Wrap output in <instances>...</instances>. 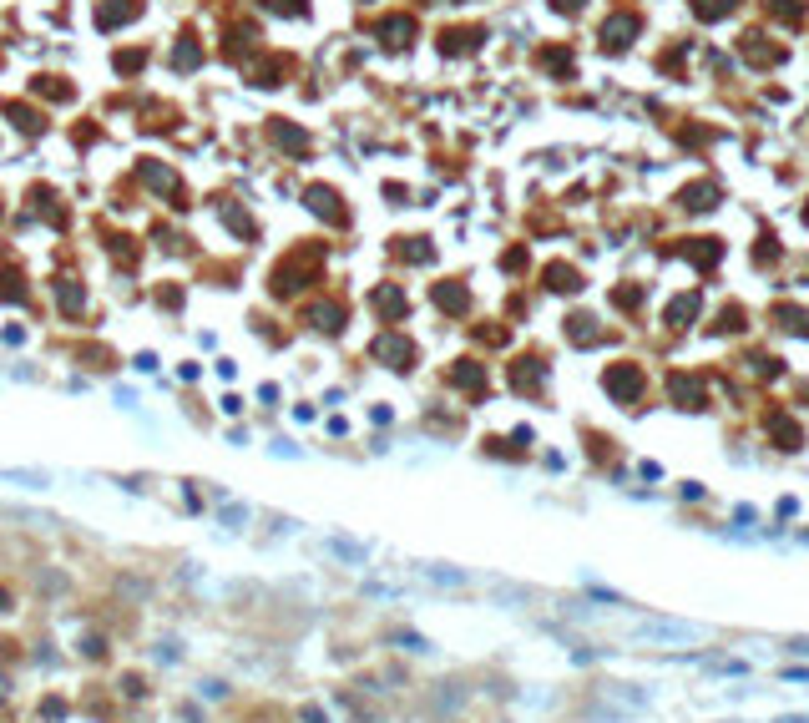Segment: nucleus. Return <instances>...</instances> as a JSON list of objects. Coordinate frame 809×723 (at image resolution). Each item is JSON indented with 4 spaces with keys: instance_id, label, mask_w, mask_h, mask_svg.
Instances as JSON below:
<instances>
[{
    "instance_id": "obj_1",
    "label": "nucleus",
    "mask_w": 809,
    "mask_h": 723,
    "mask_svg": "<svg viewBox=\"0 0 809 723\" xmlns=\"http://www.w3.org/2000/svg\"><path fill=\"white\" fill-rule=\"evenodd\" d=\"M784 723H809V718H784Z\"/></svg>"
}]
</instances>
